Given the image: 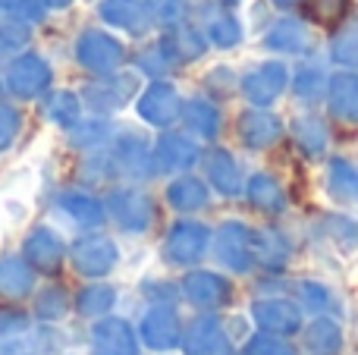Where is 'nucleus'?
<instances>
[{"mask_svg":"<svg viewBox=\"0 0 358 355\" xmlns=\"http://www.w3.org/2000/svg\"><path fill=\"white\" fill-rule=\"evenodd\" d=\"M252 239H255V230H248V226L239 224V220H227V224L217 230V239H214L217 261H220L227 270L245 274V270L255 264Z\"/></svg>","mask_w":358,"mask_h":355,"instance_id":"obj_4","label":"nucleus"},{"mask_svg":"<svg viewBox=\"0 0 358 355\" xmlns=\"http://www.w3.org/2000/svg\"><path fill=\"white\" fill-rule=\"evenodd\" d=\"M245 355H296V349L286 346L277 333H258L245 340Z\"/></svg>","mask_w":358,"mask_h":355,"instance_id":"obj_42","label":"nucleus"},{"mask_svg":"<svg viewBox=\"0 0 358 355\" xmlns=\"http://www.w3.org/2000/svg\"><path fill=\"white\" fill-rule=\"evenodd\" d=\"M120 261V252L113 245V239L107 236H82L79 242L73 245V268L79 277H104L117 268Z\"/></svg>","mask_w":358,"mask_h":355,"instance_id":"obj_5","label":"nucleus"},{"mask_svg":"<svg viewBox=\"0 0 358 355\" xmlns=\"http://www.w3.org/2000/svg\"><path fill=\"white\" fill-rule=\"evenodd\" d=\"M113 305H117V289L104 287V283H94V287L82 289L79 299H76V312L82 318H104Z\"/></svg>","mask_w":358,"mask_h":355,"instance_id":"obj_34","label":"nucleus"},{"mask_svg":"<svg viewBox=\"0 0 358 355\" xmlns=\"http://www.w3.org/2000/svg\"><path fill=\"white\" fill-rule=\"evenodd\" d=\"M50 85V66L38 54H19L6 66V88L16 98H38Z\"/></svg>","mask_w":358,"mask_h":355,"instance_id":"obj_7","label":"nucleus"},{"mask_svg":"<svg viewBox=\"0 0 358 355\" xmlns=\"http://www.w3.org/2000/svg\"><path fill=\"white\" fill-rule=\"evenodd\" d=\"M136 92V75H104V82L85 88V98L94 110H117Z\"/></svg>","mask_w":358,"mask_h":355,"instance_id":"obj_23","label":"nucleus"},{"mask_svg":"<svg viewBox=\"0 0 358 355\" xmlns=\"http://www.w3.org/2000/svg\"><path fill=\"white\" fill-rule=\"evenodd\" d=\"M0 3H3V0H0Z\"/></svg>","mask_w":358,"mask_h":355,"instance_id":"obj_53","label":"nucleus"},{"mask_svg":"<svg viewBox=\"0 0 358 355\" xmlns=\"http://www.w3.org/2000/svg\"><path fill=\"white\" fill-rule=\"evenodd\" d=\"M92 352L94 355H136V331L123 318H104L92 327Z\"/></svg>","mask_w":358,"mask_h":355,"instance_id":"obj_15","label":"nucleus"},{"mask_svg":"<svg viewBox=\"0 0 358 355\" xmlns=\"http://www.w3.org/2000/svg\"><path fill=\"white\" fill-rule=\"evenodd\" d=\"M182 119H185V126L201 138H217V132H220V110H217L214 101H208V98L185 101Z\"/></svg>","mask_w":358,"mask_h":355,"instance_id":"obj_28","label":"nucleus"},{"mask_svg":"<svg viewBox=\"0 0 358 355\" xmlns=\"http://www.w3.org/2000/svg\"><path fill=\"white\" fill-rule=\"evenodd\" d=\"M204 35L217 48H236L242 41V22L227 10H208V16H204Z\"/></svg>","mask_w":358,"mask_h":355,"instance_id":"obj_30","label":"nucleus"},{"mask_svg":"<svg viewBox=\"0 0 358 355\" xmlns=\"http://www.w3.org/2000/svg\"><path fill=\"white\" fill-rule=\"evenodd\" d=\"M57 208H60L73 224L85 226V230H94V226L104 224V205H101L94 195L79 192V189H66V192L57 195Z\"/></svg>","mask_w":358,"mask_h":355,"instance_id":"obj_20","label":"nucleus"},{"mask_svg":"<svg viewBox=\"0 0 358 355\" xmlns=\"http://www.w3.org/2000/svg\"><path fill=\"white\" fill-rule=\"evenodd\" d=\"M327 107L343 123H358V73H336L327 79Z\"/></svg>","mask_w":358,"mask_h":355,"instance_id":"obj_18","label":"nucleus"},{"mask_svg":"<svg viewBox=\"0 0 358 355\" xmlns=\"http://www.w3.org/2000/svg\"><path fill=\"white\" fill-rule=\"evenodd\" d=\"M179 113H182V101H179V92L170 82H151L138 98V117L148 126H157V129L173 126Z\"/></svg>","mask_w":358,"mask_h":355,"instance_id":"obj_8","label":"nucleus"},{"mask_svg":"<svg viewBox=\"0 0 358 355\" xmlns=\"http://www.w3.org/2000/svg\"><path fill=\"white\" fill-rule=\"evenodd\" d=\"M327 79H330V75L324 73L321 66H315V63H311V66H302L296 73L292 88H296V94L302 101H315V98H321V94L327 92Z\"/></svg>","mask_w":358,"mask_h":355,"instance_id":"obj_39","label":"nucleus"},{"mask_svg":"<svg viewBox=\"0 0 358 355\" xmlns=\"http://www.w3.org/2000/svg\"><path fill=\"white\" fill-rule=\"evenodd\" d=\"M31 340V321L22 312H0V355H22Z\"/></svg>","mask_w":358,"mask_h":355,"instance_id":"obj_29","label":"nucleus"},{"mask_svg":"<svg viewBox=\"0 0 358 355\" xmlns=\"http://www.w3.org/2000/svg\"><path fill=\"white\" fill-rule=\"evenodd\" d=\"M179 333H182V327H179V318H176V312L170 305H155V308L145 312L142 340H145V346H148L151 352L170 355L179 346Z\"/></svg>","mask_w":358,"mask_h":355,"instance_id":"obj_9","label":"nucleus"},{"mask_svg":"<svg viewBox=\"0 0 358 355\" xmlns=\"http://www.w3.org/2000/svg\"><path fill=\"white\" fill-rule=\"evenodd\" d=\"M299 302H302L305 312L327 314L330 308H334V293H330L324 283H317V280H302L299 283Z\"/></svg>","mask_w":358,"mask_h":355,"instance_id":"obj_40","label":"nucleus"},{"mask_svg":"<svg viewBox=\"0 0 358 355\" xmlns=\"http://www.w3.org/2000/svg\"><path fill=\"white\" fill-rule=\"evenodd\" d=\"M167 201L176 211H198L208 205V186L195 176H179L167 186Z\"/></svg>","mask_w":358,"mask_h":355,"instance_id":"obj_31","label":"nucleus"},{"mask_svg":"<svg viewBox=\"0 0 358 355\" xmlns=\"http://www.w3.org/2000/svg\"><path fill=\"white\" fill-rule=\"evenodd\" d=\"M252 324L255 321H248L245 314H233V318H227L223 331H227V337L233 340V343H245V340L252 337Z\"/></svg>","mask_w":358,"mask_h":355,"instance_id":"obj_48","label":"nucleus"},{"mask_svg":"<svg viewBox=\"0 0 358 355\" xmlns=\"http://www.w3.org/2000/svg\"><path fill=\"white\" fill-rule=\"evenodd\" d=\"M66 312H69V299L60 287H48L35 299V318L44 321V324H57V321H63Z\"/></svg>","mask_w":358,"mask_h":355,"instance_id":"obj_36","label":"nucleus"},{"mask_svg":"<svg viewBox=\"0 0 358 355\" xmlns=\"http://www.w3.org/2000/svg\"><path fill=\"white\" fill-rule=\"evenodd\" d=\"M176 63L170 60V54L161 48V41L155 44V48H148L145 54H138V69H145V73H151V75H164V73H170Z\"/></svg>","mask_w":358,"mask_h":355,"instance_id":"obj_43","label":"nucleus"},{"mask_svg":"<svg viewBox=\"0 0 358 355\" xmlns=\"http://www.w3.org/2000/svg\"><path fill=\"white\" fill-rule=\"evenodd\" d=\"M289 85V69L280 60H264L242 75L239 88L252 107H271Z\"/></svg>","mask_w":358,"mask_h":355,"instance_id":"obj_2","label":"nucleus"},{"mask_svg":"<svg viewBox=\"0 0 358 355\" xmlns=\"http://www.w3.org/2000/svg\"><path fill=\"white\" fill-rule=\"evenodd\" d=\"M324 230H327L330 245H334V249H340L343 255H352V252H358V220H349V217H327Z\"/></svg>","mask_w":358,"mask_h":355,"instance_id":"obj_37","label":"nucleus"},{"mask_svg":"<svg viewBox=\"0 0 358 355\" xmlns=\"http://www.w3.org/2000/svg\"><path fill=\"white\" fill-rule=\"evenodd\" d=\"M255 261L267 270H280L292 255V245L277 226H264V230H255Z\"/></svg>","mask_w":358,"mask_h":355,"instance_id":"obj_25","label":"nucleus"},{"mask_svg":"<svg viewBox=\"0 0 358 355\" xmlns=\"http://www.w3.org/2000/svg\"><path fill=\"white\" fill-rule=\"evenodd\" d=\"M245 195H248V201H252V208H258V211H264V214H277V211H283V208H286L283 186H280L271 173L248 176Z\"/></svg>","mask_w":358,"mask_h":355,"instance_id":"obj_27","label":"nucleus"},{"mask_svg":"<svg viewBox=\"0 0 358 355\" xmlns=\"http://www.w3.org/2000/svg\"><path fill=\"white\" fill-rule=\"evenodd\" d=\"M255 324L264 333H296L302 327V312L289 299H258L252 305Z\"/></svg>","mask_w":358,"mask_h":355,"instance_id":"obj_13","label":"nucleus"},{"mask_svg":"<svg viewBox=\"0 0 358 355\" xmlns=\"http://www.w3.org/2000/svg\"><path fill=\"white\" fill-rule=\"evenodd\" d=\"M305 352L308 355H340L343 352V331L330 314H317L305 327Z\"/></svg>","mask_w":358,"mask_h":355,"instance_id":"obj_26","label":"nucleus"},{"mask_svg":"<svg viewBox=\"0 0 358 355\" xmlns=\"http://www.w3.org/2000/svg\"><path fill=\"white\" fill-rule=\"evenodd\" d=\"M104 136H107V123H88L85 129L76 132L73 142H76V145H98Z\"/></svg>","mask_w":358,"mask_h":355,"instance_id":"obj_49","label":"nucleus"},{"mask_svg":"<svg viewBox=\"0 0 358 355\" xmlns=\"http://www.w3.org/2000/svg\"><path fill=\"white\" fill-rule=\"evenodd\" d=\"M107 211L110 217L123 226L126 233H145L155 220V205L148 195L136 192V189H117L107 195Z\"/></svg>","mask_w":358,"mask_h":355,"instance_id":"obj_6","label":"nucleus"},{"mask_svg":"<svg viewBox=\"0 0 358 355\" xmlns=\"http://www.w3.org/2000/svg\"><path fill=\"white\" fill-rule=\"evenodd\" d=\"M182 293L198 308H220L229 302L233 287H229L227 277L214 274V270H189L182 277Z\"/></svg>","mask_w":358,"mask_h":355,"instance_id":"obj_11","label":"nucleus"},{"mask_svg":"<svg viewBox=\"0 0 358 355\" xmlns=\"http://www.w3.org/2000/svg\"><path fill=\"white\" fill-rule=\"evenodd\" d=\"M44 3H48V6H54V10H66V6L73 3V0H44Z\"/></svg>","mask_w":358,"mask_h":355,"instance_id":"obj_50","label":"nucleus"},{"mask_svg":"<svg viewBox=\"0 0 358 355\" xmlns=\"http://www.w3.org/2000/svg\"><path fill=\"white\" fill-rule=\"evenodd\" d=\"M155 164L161 170H170V173H179V170H189L192 164H198V157H201V151H198V145L192 142L189 136H179V132H167V136H161V142L155 145Z\"/></svg>","mask_w":358,"mask_h":355,"instance_id":"obj_17","label":"nucleus"},{"mask_svg":"<svg viewBox=\"0 0 358 355\" xmlns=\"http://www.w3.org/2000/svg\"><path fill=\"white\" fill-rule=\"evenodd\" d=\"M308 29L299 19H277L264 35V48L273 54H302V50H308Z\"/></svg>","mask_w":358,"mask_h":355,"instance_id":"obj_24","label":"nucleus"},{"mask_svg":"<svg viewBox=\"0 0 358 355\" xmlns=\"http://www.w3.org/2000/svg\"><path fill=\"white\" fill-rule=\"evenodd\" d=\"M185 355H233V340L217 318H195L182 331Z\"/></svg>","mask_w":358,"mask_h":355,"instance_id":"obj_10","label":"nucleus"},{"mask_svg":"<svg viewBox=\"0 0 358 355\" xmlns=\"http://www.w3.org/2000/svg\"><path fill=\"white\" fill-rule=\"evenodd\" d=\"M3 6L10 10V16L25 19V22H41L48 3L44 0H3Z\"/></svg>","mask_w":358,"mask_h":355,"instance_id":"obj_46","label":"nucleus"},{"mask_svg":"<svg viewBox=\"0 0 358 355\" xmlns=\"http://www.w3.org/2000/svg\"><path fill=\"white\" fill-rule=\"evenodd\" d=\"M148 13H151V22L157 25H176L182 22L185 16V0H148Z\"/></svg>","mask_w":358,"mask_h":355,"instance_id":"obj_41","label":"nucleus"},{"mask_svg":"<svg viewBox=\"0 0 358 355\" xmlns=\"http://www.w3.org/2000/svg\"><path fill=\"white\" fill-rule=\"evenodd\" d=\"M98 13L107 25L126 29V31H132V35H142L151 25L148 0H101Z\"/></svg>","mask_w":358,"mask_h":355,"instance_id":"obj_16","label":"nucleus"},{"mask_svg":"<svg viewBox=\"0 0 358 355\" xmlns=\"http://www.w3.org/2000/svg\"><path fill=\"white\" fill-rule=\"evenodd\" d=\"M19 126H22L19 110L13 104H3V101H0V154H3V151L13 145V138L19 136Z\"/></svg>","mask_w":358,"mask_h":355,"instance_id":"obj_45","label":"nucleus"},{"mask_svg":"<svg viewBox=\"0 0 358 355\" xmlns=\"http://www.w3.org/2000/svg\"><path fill=\"white\" fill-rule=\"evenodd\" d=\"M48 119L54 126H60V129H73V126H79V117H82V101L79 94L73 92H54L48 98Z\"/></svg>","mask_w":358,"mask_h":355,"instance_id":"obj_35","label":"nucleus"},{"mask_svg":"<svg viewBox=\"0 0 358 355\" xmlns=\"http://www.w3.org/2000/svg\"><path fill=\"white\" fill-rule=\"evenodd\" d=\"M161 48L167 50L173 63L198 60V57L204 54V31L189 22H176V25H170V31L161 38Z\"/></svg>","mask_w":358,"mask_h":355,"instance_id":"obj_22","label":"nucleus"},{"mask_svg":"<svg viewBox=\"0 0 358 355\" xmlns=\"http://www.w3.org/2000/svg\"><path fill=\"white\" fill-rule=\"evenodd\" d=\"M76 60H79L88 73L113 75L120 69V63L126 60V50L113 35H107V31H101V29H88V31H82L79 41H76Z\"/></svg>","mask_w":358,"mask_h":355,"instance_id":"obj_1","label":"nucleus"},{"mask_svg":"<svg viewBox=\"0 0 358 355\" xmlns=\"http://www.w3.org/2000/svg\"><path fill=\"white\" fill-rule=\"evenodd\" d=\"M31 289V268L25 258H3L0 261V296L22 299Z\"/></svg>","mask_w":358,"mask_h":355,"instance_id":"obj_33","label":"nucleus"},{"mask_svg":"<svg viewBox=\"0 0 358 355\" xmlns=\"http://www.w3.org/2000/svg\"><path fill=\"white\" fill-rule=\"evenodd\" d=\"M227 3H233V0H227Z\"/></svg>","mask_w":358,"mask_h":355,"instance_id":"obj_52","label":"nucleus"},{"mask_svg":"<svg viewBox=\"0 0 358 355\" xmlns=\"http://www.w3.org/2000/svg\"><path fill=\"white\" fill-rule=\"evenodd\" d=\"M283 136V123H280L273 113H267L264 107H252L239 117V138L245 148L252 151H264L273 148Z\"/></svg>","mask_w":358,"mask_h":355,"instance_id":"obj_14","label":"nucleus"},{"mask_svg":"<svg viewBox=\"0 0 358 355\" xmlns=\"http://www.w3.org/2000/svg\"><path fill=\"white\" fill-rule=\"evenodd\" d=\"M35 343H38V352L57 355V352H63V346H66V337H63L60 331H54V324H48V327H41V333L35 337Z\"/></svg>","mask_w":358,"mask_h":355,"instance_id":"obj_47","label":"nucleus"},{"mask_svg":"<svg viewBox=\"0 0 358 355\" xmlns=\"http://www.w3.org/2000/svg\"><path fill=\"white\" fill-rule=\"evenodd\" d=\"M292 136H296V145L302 148V154H308V157H321L327 151V126H324V119L311 117V113L296 117Z\"/></svg>","mask_w":358,"mask_h":355,"instance_id":"obj_32","label":"nucleus"},{"mask_svg":"<svg viewBox=\"0 0 358 355\" xmlns=\"http://www.w3.org/2000/svg\"><path fill=\"white\" fill-rule=\"evenodd\" d=\"M324 186L336 205H358V167L346 157H334L324 170Z\"/></svg>","mask_w":358,"mask_h":355,"instance_id":"obj_19","label":"nucleus"},{"mask_svg":"<svg viewBox=\"0 0 358 355\" xmlns=\"http://www.w3.org/2000/svg\"><path fill=\"white\" fill-rule=\"evenodd\" d=\"M273 3H277V6H296L299 0H273Z\"/></svg>","mask_w":358,"mask_h":355,"instance_id":"obj_51","label":"nucleus"},{"mask_svg":"<svg viewBox=\"0 0 358 355\" xmlns=\"http://www.w3.org/2000/svg\"><path fill=\"white\" fill-rule=\"evenodd\" d=\"M204 170H208L210 186H214L220 195L233 198V195H239V192H242L239 164H236V157L229 154V151H223V148L208 151V157H204Z\"/></svg>","mask_w":358,"mask_h":355,"instance_id":"obj_21","label":"nucleus"},{"mask_svg":"<svg viewBox=\"0 0 358 355\" xmlns=\"http://www.w3.org/2000/svg\"><path fill=\"white\" fill-rule=\"evenodd\" d=\"M330 57H334L340 66L358 69V25H346L334 35L330 41Z\"/></svg>","mask_w":358,"mask_h":355,"instance_id":"obj_38","label":"nucleus"},{"mask_svg":"<svg viewBox=\"0 0 358 355\" xmlns=\"http://www.w3.org/2000/svg\"><path fill=\"white\" fill-rule=\"evenodd\" d=\"M208 242H210V233L204 224L179 220V224L170 226L167 239H164V258L173 268H189V264H198L204 258Z\"/></svg>","mask_w":358,"mask_h":355,"instance_id":"obj_3","label":"nucleus"},{"mask_svg":"<svg viewBox=\"0 0 358 355\" xmlns=\"http://www.w3.org/2000/svg\"><path fill=\"white\" fill-rule=\"evenodd\" d=\"M31 35V22H25V19H3L0 22V41H3V48H22L25 41H29Z\"/></svg>","mask_w":358,"mask_h":355,"instance_id":"obj_44","label":"nucleus"},{"mask_svg":"<svg viewBox=\"0 0 358 355\" xmlns=\"http://www.w3.org/2000/svg\"><path fill=\"white\" fill-rule=\"evenodd\" d=\"M22 258L38 274H54L63 261V239L57 236L50 226H35V230L25 236Z\"/></svg>","mask_w":358,"mask_h":355,"instance_id":"obj_12","label":"nucleus"}]
</instances>
